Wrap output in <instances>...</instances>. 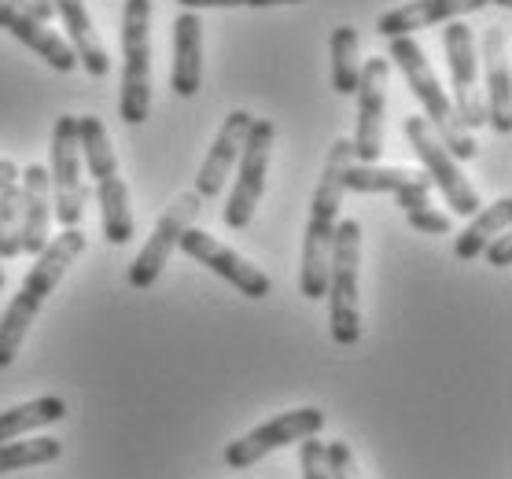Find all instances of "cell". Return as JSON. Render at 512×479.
<instances>
[{"instance_id":"obj_3","label":"cell","mask_w":512,"mask_h":479,"mask_svg":"<svg viewBox=\"0 0 512 479\" xmlns=\"http://www.w3.org/2000/svg\"><path fill=\"white\" fill-rule=\"evenodd\" d=\"M387 56L402 67V74H406V82H409V93L420 100L431 133L443 141L446 152L454 155V159H476V152H479L476 141H472V133L457 122L454 104H450V96L443 93V85H439V78H435V71H431L424 48H420L413 37H391Z\"/></svg>"},{"instance_id":"obj_7","label":"cell","mask_w":512,"mask_h":479,"mask_svg":"<svg viewBox=\"0 0 512 479\" xmlns=\"http://www.w3.org/2000/svg\"><path fill=\"white\" fill-rule=\"evenodd\" d=\"M48 188H52V218L63 229H78L85 214L82 185V144H78V118L59 115L52 129V166H48Z\"/></svg>"},{"instance_id":"obj_16","label":"cell","mask_w":512,"mask_h":479,"mask_svg":"<svg viewBox=\"0 0 512 479\" xmlns=\"http://www.w3.org/2000/svg\"><path fill=\"white\" fill-rule=\"evenodd\" d=\"M247 129H251V115L247 111H233V115L225 118V126L214 137V148L207 152V159H203V166H199L196 174L199 199H214L225 188V181H229V174H233L236 166V155L244 148Z\"/></svg>"},{"instance_id":"obj_14","label":"cell","mask_w":512,"mask_h":479,"mask_svg":"<svg viewBox=\"0 0 512 479\" xmlns=\"http://www.w3.org/2000/svg\"><path fill=\"white\" fill-rule=\"evenodd\" d=\"M177 247H181L185 255L196 258V262H203L210 273H218L222 281H229L236 292L247 295V299H266L269 288H273V281H269V277L255 266V262H247L244 255H236L233 247L218 244V240H214L210 233L185 229V233H181V240H177Z\"/></svg>"},{"instance_id":"obj_20","label":"cell","mask_w":512,"mask_h":479,"mask_svg":"<svg viewBox=\"0 0 512 479\" xmlns=\"http://www.w3.org/2000/svg\"><path fill=\"white\" fill-rule=\"evenodd\" d=\"M52 8H56V15L67 26V45L74 48L78 67H85V74H93V78H107L111 59H107L104 41H100L93 19H89L85 0H52Z\"/></svg>"},{"instance_id":"obj_34","label":"cell","mask_w":512,"mask_h":479,"mask_svg":"<svg viewBox=\"0 0 512 479\" xmlns=\"http://www.w3.org/2000/svg\"><path fill=\"white\" fill-rule=\"evenodd\" d=\"M12 181H19V166L12 159H0V188L12 185Z\"/></svg>"},{"instance_id":"obj_4","label":"cell","mask_w":512,"mask_h":479,"mask_svg":"<svg viewBox=\"0 0 512 479\" xmlns=\"http://www.w3.org/2000/svg\"><path fill=\"white\" fill-rule=\"evenodd\" d=\"M358 266H361V225L354 218L336 225L332 255H328V332L339 347H354L361 339L358 310Z\"/></svg>"},{"instance_id":"obj_13","label":"cell","mask_w":512,"mask_h":479,"mask_svg":"<svg viewBox=\"0 0 512 479\" xmlns=\"http://www.w3.org/2000/svg\"><path fill=\"white\" fill-rule=\"evenodd\" d=\"M443 45H446V59H450V82H454V111L457 122L472 133L476 126L487 122V104L479 96L476 85V41H472V30L465 23H450L443 30Z\"/></svg>"},{"instance_id":"obj_35","label":"cell","mask_w":512,"mask_h":479,"mask_svg":"<svg viewBox=\"0 0 512 479\" xmlns=\"http://www.w3.org/2000/svg\"><path fill=\"white\" fill-rule=\"evenodd\" d=\"M487 4H498V8H509L512 0H487Z\"/></svg>"},{"instance_id":"obj_31","label":"cell","mask_w":512,"mask_h":479,"mask_svg":"<svg viewBox=\"0 0 512 479\" xmlns=\"http://www.w3.org/2000/svg\"><path fill=\"white\" fill-rule=\"evenodd\" d=\"M185 12L196 8H280V4H303V0H177Z\"/></svg>"},{"instance_id":"obj_22","label":"cell","mask_w":512,"mask_h":479,"mask_svg":"<svg viewBox=\"0 0 512 479\" xmlns=\"http://www.w3.org/2000/svg\"><path fill=\"white\" fill-rule=\"evenodd\" d=\"M509 63H505V41H501V26H487V122L494 133L509 137L512 118H509Z\"/></svg>"},{"instance_id":"obj_2","label":"cell","mask_w":512,"mask_h":479,"mask_svg":"<svg viewBox=\"0 0 512 479\" xmlns=\"http://www.w3.org/2000/svg\"><path fill=\"white\" fill-rule=\"evenodd\" d=\"M354 163L350 141H336L325 159V174L317 181L314 203H310V222L303 236V269H299V292L306 299H325L328 288V255H332V236L339 225V199H343V174Z\"/></svg>"},{"instance_id":"obj_29","label":"cell","mask_w":512,"mask_h":479,"mask_svg":"<svg viewBox=\"0 0 512 479\" xmlns=\"http://www.w3.org/2000/svg\"><path fill=\"white\" fill-rule=\"evenodd\" d=\"M325 461H328V472H332V479H361L358 465H354V454H350L347 443H328L325 446Z\"/></svg>"},{"instance_id":"obj_18","label":"cell","mask_w":512,"mask_h":479,"mask_svg":"<svg viewBox=\"0 0 512 479\" xmlns=\"http://www.w3.org/2000/svg\"><path fill=\"white\" fill-rule=\"evenodd\" d=\"M0 30H8L15 41H23V45L34 48L37 56L45 59L52 71L67 74V71H74V67H78L74 48H70L67 41L56 34V30H48L45 23H37L34 15L19 12V8H15V4H8V0H0Z\"/></svg>"},{"instance_id":"obj_19","label":"cell","mask_w":512,"mask_h":479,"mask_svg":"<svg viewBox=\"0 0 512 479\" xmlns=\"http://www.w3.org/2000/svg\"><path fill=\"white\" fill-rule=\"evenodd\" d=\"M479 8H487V0H413V4H402L395 12H384L376 19V30L380 37H413L417 30L424 26H435V23H450L457 15H468V12H479Z\"/></svg>"},{"instance_id":"obj_32","label":"cell","mask_w":512,"mask_h":479,"mask_svg":"<svg viewBox=\"0 0 512 479\" xmlns=\"http://www.w3.org/2000/svg\"><path fill=\"white\" fill-rule=\"evenodd\" d=\"M483 251H487V262H490V266L505 269V266H509V262H512V236L498 233V236H494V240H490L487 247H483Z\"/></svg>"},{"instance_id":"obj_10","label":"cell","mask_w":512,"mask_h":479,"mask_svg":"<svg viewBox=\"0 0 512 479\" xmlns=\"http://www.w3.org/2000/svg\"><path fill=\"white\" fill-rule=\"evenodd\" d=\"M321 428H325V413H321L317 406L280 413V417H273V421L258 424L255 432H247L244 439H236V443L225 446V465L236 468V472H244V468L258 465L266 454H273V450H280V446L303 443V439L317 435Z\"/></svg>"},{"instance_id":"obj_28","label":"cell","mask_w":512,"mask_h":479,"mask_svg":"<svg viewBox=\"0 0 512 479\" xmlns=\"http://www.w3.org/2000/svg\"><path fill=\"white\" fill-rule=\"evenodd\" d=\"M299 465H303V479H332L328 472V461H325V443L310 435L299 443Z\"/></svg>"},{"instance_id":"obj_11","label":"cell","mask_w":512,"mask_h":479,"mask_svg":"<svg viewBox=\"0 0 512 479\" xmlns=\"http://www.w3.org/2000/svg\"><path fill=\"white\" fill-rule=\"evenodd\" d=\"M199 211H203V199H199L196 192H185V196H177L174 203L166 207V214L159 218V225H155V233L148 236V244L140 247V255L133 258V266H129V288L148 292V288L159 281V273H163L170 255L177 251L181 233L192 229Z\"/></svg>"},{"instance_id":"obj_17","label":"cell","mask_w":512,"mask_h":479,"mask_svg":"<svg viewBox=\"0 0 512 479\" xmlns=\"http://www.w3.org/2000/svg\"><path fill=\"white\" fill-rule=\"evenodd\" d=\"M19 196H23V225H19V240H23V255L37 258L48 247V229H52V188H48L45 166H26Z\"/></svg>"},{"instance_id":"obj_24","label":"cell","mask_w":512,"mask_h":479,"mask_svg":"<svg viewBox=\"0 0 512 479\" xmlns=\"http://www.w3.org/2000/svg\"><path fill=\"white\" fill-rule=\"evenodd\" d=\"M63 417H67V402L59 395H41L34 402H23V406L0 413V443H12L19 435L45 428V424H56Z\"/></svg>"},{"instance_id":"obj_1","label":"cell","mask_w":512,"mask_h":479,"mask_svg":"<svg viewBox=\"0 0 512 479\" xmlns=\"http://www.w3.org/2000/svg\"><path fill=\"white\" fill-rule=\"evenodd\" d=\"M85 255V233L78 229H63L56 240H48V247L34 258L30 273L19 284V295H15L4 317H0V369H8L15 362V354L23 351V339L30 332V325L37 321L41 306L56 284L63 281V273L74 266V258Z\"/></svg>"},{"instance_id":"obj_33","label":"cell","mask_w":512,"mask_h":479,"mask_svg":"<svg viewBox=\"0 0 512 479\" xmlns=\"http://www.w3.org/2000/svg\"><path fill=\"white\" fill-rule=\"evenodd\" d=\"M8 4H15L19 12H26V15H34L37 23H52L56 19V8H52V0H8Z\"/></svg>"},{"instance_id":"obj_8","label":"cell","mask_w":512,"mask_h":479,"mask_svg":"<svg viewBox=\"0 0 512 479\" xmlns=\"http://www.w3.org/2000/svg\"><path fill=\"white\" fill-rule=\"evenodd\" d=\"M402 129H406V141H409V148H413V155H417L420 163H424V170H428L431 185L443 188V196H446V203L454 207V214H461V218H472L483 203H479L472 181L461 174L457 159L446 152L443 141L431 133L428 118L409 115L406 122H402Z\"/></svg>"},{"instance_id":"obj_27","label":"cell","mask_w":512,"mask_h":479,"mask_svg":"<svg viewBox=\"0 0 512 479\" xmlns=\"http://www.w3.org/2000/svg\"><path fill=\"white\" fill-rule=\"evenodd\" d=\"M23 196H19V185H4L0 188V258H15L23 255V240H19V225H23Z\"/></svg>"},{"instance_id":"obj_30","label":"cell","mask_w":512,"mask_h":479,"mask_svg":"<svg viewBox=\"0 0 512 479\" xmlns=\"http://www.w3.org/2000/svg\"><path fill=\"white\" fill-rule=\"evenodd\" d=\"M406 222L417 229V233H428V236H446L450 229H454V222L446 218V214L431 211V207H420V211H409Z\"/></svg>"},{"instance_id":"obj_5","label":"cell","mask_w":512,"mask_h":479,"mask_svg":"<svg viewBox=\"0 0 512 479\" xmlns=\"http://www.w3.org/2000/svg\"><path fill=\"white\" fill-rule=\"evenodd\" d=\"M122 93L118 115L126 126H140L152 107V0H126L122 12Z\"/></svg>"},{"instance_id":"obj_15","label":"cell","mask_w":512,"mask_h":479,"mask_svg":"<svg viewBox=\"0 0 512 479\" xmlns=\"http://www.w3.org/2000/svg\"><path fill=\"white\" fill-rule=\"evenodd\" d=\"M343 192H358V196H373V192H391L398 199L402 211H420L428 207L431 196V181L428 174H417V170H402V166H373L361 163L347 166L343 174Z\"/></svg>"},{"instance_id":"obj_26","label":"cell","mask_w":512,"mask_h":479,"mask_svg":"<svg viewBox=\"0 0 512 479\" xmlns=\"http://www.w3.org/2000/svg\"><path fill=\"white\" fill-rule=\"evenodd\" d=\"M59 454H63V443L52 439V435L26 439V443H0V476L4 472H19V468L52 465Z\"/></svg>"},{"instance_id":"obj_21","label":"cell","mask_w":512,"mask_h":479,"mask_svg":"<svg viewBox=\"0 0 512 479\" xmlns=\"http://www.w3.org/2000/svg\"><path fill=\"white\" fill-rule=\"evenodd\" d=\"M170 85L177 96H192L203 85V23L196 12H181L174 19V71H170Z\"/></svg>"},{"instance_id":"obj_12","label":"cell","mask_w":512,"mask_h":479,"mask_svg":"<svg viewBox=\"0 0 512 479\" xmlns=\"http://www.w3.org/2000/svg\"><path fill=\"white\" fill-rule=\"evenodd\" d=\"M384 107H387V59L376 56L361 63L358 74V126L350 155L358 163H376L384 152Z\"/></svg>"},{"instance_id":"obj_23","label":"cell","mask_w":512,"mask_h":479,"mask_svg":"<svg viewBox=\"0 0 512 479\" xmlns=\"http://www.w3.org/2000/svg\"><path fill=\"white\" fill-rule=\"evenodd\" d=\"M512 222V199L501 196L498 203H490V207H479L476 214H472V222H468V229L454 240V255L461 258V262H472L476 255H483V247L494 240L498 233H505Z\"/></svg>"},{"instance_id":"obj_25","label":"cell","mask_w":512,"mask_h":479,"mask_svg":"<svg viewBox=\"0 0 512 479\" xmlns=\"http://www.w3.org/2000/svg\"><path fill=\"white\" fill-rule=\"evenodd\" d=\"M328 52H332V89L339 96H354L358 93V74H361L358 30L354 26H336L332 41H328Z\"/></svg>"},{"instance_id":"obj_6","label":"cell","mask_w":512,"mask_h":479,"mask_svg":"<svg viewBox=\"0 0 512 479\" xmlns=\"http://www.w3.org/2000/svg\"><path fill=\"white\" fill-rule=\"evenodd\" d=\"M78 144L89 163V174L96 177V196L104 211V236L111 244H129L133 240V214H129V188L118 177L115 152L107 141V129L96 115L78 118Z\"/></svg>"},{"instance_id":"obj_36","label":"cell","mask_w":512,"mask_h":479,"mask_svg":"<svg viewBox=\"0 0 512 479\" xmlns=\"http://www.w3.org/2000/svg\"><path fill=\"white\" fill-rule=\"evenodd\" d=\"M0 288H4V269H0Z\"/></svg>"},{"instance_id":"obj_9","label":"cell","mask_w":512,"mask_h":479,"mask_svg":"<svg viewBox=\"0 0 512 479\" xmlns=\"http://www.w3.org/2000/svg\"><path fill=\"white\" fill-rule=\"evenodd\" d=\"M277 129L269 118H251V129L240 148V170H236V188L229 203H225V225L229 229H247L258 211V199L266 192V174H269V148H273Z\"/></svg>"}]
</instances>
